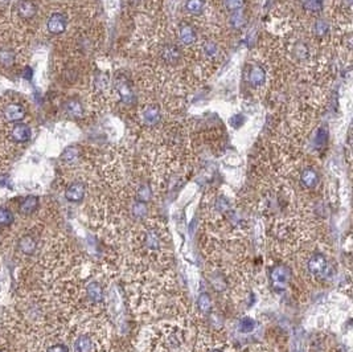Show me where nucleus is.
<instances>
[{"label":"nucleus","mask_w":353,"mask_h":352,"mask_svg":"<svg viewBox=\"0 0 353 352\" xmlns=\"http://www.w3.org/2000/svg\"><path fill=\"white\" fill-rule=\"evenodd\" d=\"M159 339L153 344L157 352H180L187 344V331L179 324H165L160 328Z\"/></svg>","instance_id":"f257e3e1"},{"label":"nucleus","mask_w":353,"mask_h":352,"mask_svg":"<svg viewBox=\"0 0 353 352\" xmlns=\"http://www.w3.org/2000/svg\"><path fill=\"white\" fill-rule=\"evenodd\" d=\"M306 269L311 278L323 279L329 273V264H328V260L323 254L315 253L309 257L308 261H307Z\"/></svg>","instance_id":"f03ea898"},{"label":"nucleus","mask_w":353,"mask_h":352,"mask_svg":"<svg viewBox=\"0 0 353 352\" xmlns=\"http://www.w3.org/2000/svg\"><path fill=\"white\" fill-rule=\"evenodd\" d=\"M74 352H101V341L93 334H81L73 344Z\"/></svg>","instance_id":"7ed1b4c3"},{"label":"nucleus","mask_w":353,"mask_h":352,"mask_svg":"<svg viewBox=\"0 0 353 352\" xmlns=\"http://www.w3.org/2000/svg\"><path fill=\"white\" fill-rule=\"evenodd\" d=\"M114 86L117 89L118 94H119L120 101L126 105H131L135 102V93L132 90L131 82L127 80L126 76L123 74H118L115 81H114Z\"/></svg>","instance_id":"20e7f679"},{"label":"nucleus","mask_w":353,"mask_h":352,"mask_svg":"<svg viewBox=\"0 0 353 352\" xmlns=\"http://www.w3.org/2000/svg\"><path fill=\"white\" fill-rule=\"evenodd\" d=\"M270 282L274 290L283 291L290 283V270L286 266H275L270 272Z\"/></svg>","instance_id":"39448f33"},{"label":"nucleus","mask_w":353,"mask_h":352,"mask_svg":"<svg viewBox=\"0 0 353 352\" xmlns=\"http://www.w3.org/2000/svg\"><path fill=\"white\" fill-rule=\"evenodd\" d=\"M32 136V131H31V127L26 123H15L14 127L11 130V139L15 142V143H26L28 140L31 139Z\"/></svg>","instance_id":"423d86ee"},{"label":"nucleus","mask_w":353,"mask_h":352,"mask_svg":"<svg viewBox=\"0 0 353 352\" xmlns=\"http://www.w3.org/2000/svg\"><path fill=\"white\" fill-rule=\"evenodd\" d=\"M85 194H86V187L81 182H74L66 188L65 198L70 203H80L84 200Z\"/></svg>","instance_id":"0eeeda50"},{"label":"nucleus","mask_w":353,"mask_h":352,"mask_svg":"<svg viewBox=\"0 0 353 352\" xmlns=\"http://www.w3.org/2000/svg\"><path fill=\"white\" fill-rule=\"evenodd\" d=\"M47 28L52 35H62L66 31V18L62 14L56 12L48 19Z\"/></svg>","instance_id":"6e6552de"},{"label":"nucleus","mask_w":353,"mask_h":352,"mask_svg":"<svg viewBox=\"0 0 353 352\" xmlns=\"http://www.w3.org/2000/svg\"><path fill=\"white\" fill-rule=\"evenodd\" d=\"M3 117L7 122H20L26 117V110L20 103H10L4 107Z\"/></svg>","instance_id":"1a4fd4ad"},{"label":"nucleus","mask_w":353,"mask_h":352,"mask_svg":"<svg viewBox=\"0 0 353 352\" xmlns=\"http://www.w3.org/2000/svg\"><path fill=\"white\" fill-rule=\"evenodd\" d=\"M142 118L143 122L147 126H156L161 121L160 109L155 106V105H148L147 107H144V110L142 113Z\"/></svg>","instance_id":"9d476101"},{"label":"nucleus","mask_w":353,"mask_h":352,"mask_svg":"<svg viewBox=\"0 0 353 352\" xmlns=\"http://www.w3.org/2000/svg\"><path fill=\"white\" fill-rule=\"evenodd\" d=\"M179 39L184 45L193 44L197 39L196 31L191 24H182L179 28Z\"/></svg>","instance_id":"9b49d317"},{"label":"nucleus","mask_w":353,"mask_h":352,"mask_svg":"<svg viewBox=\"0 0 353 352\" xmlns=\"http://www.w3.org/2000/svg\"><path fill=\"white\" fill-rule=\"evenodd\" d=\"M266 72L262 66L253 65L249 70V82L251 86H261L265 84Z\"/></svg>","instance_id":"f8f14e48"},{"label":"nucleus","mask_w":353,"mask_h":352,"mask_svg":"<svg viewBox=\"0 0 353 352\" xmlns=\"http://www.w3.org/2000/svg\"><path fill=\"white\" fill-rule=\"evenodd\" d=\"M161 57L167 64H176L182 57V51L176 45L168 44L161 51Z\"/></svg>","instance_id":"ddd939ff"},{"label":"nucleus","mask_w":353,"mask_h":352,"mask_svg":"<svg viewBox=\"0 0 353 352\" xmlns=\"http://www.w3.org/2000/svg\"><path fill=\"white\" fill-rule=\"evenodd\" d=\"M300 182L303 183V186L307 188H315L319 183V175L313 168L307 167L302 171L300 173Z\"/></svg>","instance_id":"4468645a"},{"label":"nucleus","mask_w":353,"mask_h":352,"mask_svg":"<svg viewBox=\"0 0 353 352\" xmlns=\"http://www.w3.org/2000/svg\"><path fill=\"white\" fill-rule=\"evenodd\" d=\"M86 297L91 302L99 303L103 299V289L101 287V285L98 282H95V281L89 283L86 286Z\"/></svg>","instance_id":"2eb2a0df"},{"label":"nucleus","mask_w":353,"mask_h":352,"mask_svg":"<svg viewBox=\"0 0 353 352\" xmlns=\"http://www.w3.org/2000/svg\"><path fill=\"white\" fill-rule=\"evenodd\" d=\"M64 109H65V113L68 115H70V117L78 118L84 115V106H82V103L78 99L72 98L69 101H66L65 105H64Z\"/></svg>","instance_id":"dca6fc26"},{"label":"nucleus","mask_w":353,"mask_h":352,"mask_svg":"<svg viewBox=\"0 0 353 352\" xmlns=\"http://www.w3.org/2000/svg\"><path fill=\"white\" fill-rule=\"evenodd\" d=\"M39 207V198L37 196H27L24 200H23L22 206H20V212L24 213V215H31Z\"/></svg>","instance_id":"f3484780"},{"label":"nucleus","mask_w":353,"mask_h":352,"mask_svg":"<svg viewBox=\"0 0 353 352\" xmlns=\"http://www.w3.org/2000/svg\"><path fill=\"white\" fill-rule=\"evenodd\" d=\"M36 11H37L36 6H35L32 2H30V0H24V2H22V3L19 4V14H20L22 18L24 19L33 18V16L36 15Z\"/></svg>","instance_id":"a211bd4d"},{"label":"nucleus","mask_w":353,"mask_h":352,"mask_svg":"<svg viewBox=\"0 0 353 352\" xmlns=\"http://www.w3.org/2000/svg\"><path fill=\"white\" fill-rule=\"evenodd\" d=\"M80 156V151L78 148L74 146H70L68 148L64 150V152L61 154V160L65 163H74Z\"/></svg>","instance_id":"6ab92c4d"},{"label":"nucleus","mask_w":353,"mask_h":352,"mask_svg":"<svg viewBox=\"0 0 353 352\" xmlns=\"http://www.w3.org/2000/svg\"><path fill=\"white\" fill-rule=\"evenodd\" d=\"M186 8L192 15H200L204 11V0H188Z\"/></svg>","instance_id":"aec40b11"},{"label":"nucleus","mask_w":353,"mask_h":352,"mask_svg":"<svg viewBox=\"0 0 353 352\" xmlns=\"http://www.w3.org/2000/svg\"><path fill=\"white\" fill-rule=\"evenodd\" d=\"M151 196H152V190H151V187H149V184L144 183L138 188V192H136V199H138V202L148 203Z\"/></svg>","instance_id":"412c9836"},{"label":"nucleus","mask_w":353,"mask_h":352,"mask_svg":"<svg viewBox=\"0 0 353 352\" xmlns=\"http://www.w3.org/2000/svg\"><path fill=\"white\" fill-rule=\"evenodd\" d=\"M20 249L24 254H32L36 249V242L32 237H24L20 241Z\"/></svg>","instance_id":"4be33fe9"},{"label":"nucleus","mask_w":353,"mask_h":352,"mask_svg":"<svg viewBox=\"0 0 353 352\" xmlns=\"http://www.w3.org/2000/svg\"><path fill=\"white\" fill-rule=\"evenodd\" d=\"M197 307L203 312H209L212 308V299L208 294H201L197 301Z\"/></svg>","instance_id":"5701e85b"},{"label":"nucleus","mask_w":353,"mask_h":352,"mask_svg":"<svg viewBox=\"0 0 353 352\" xmlns=\"http://www.w3.org/2000/svg\"><path fill=\"white\" fill-rule=\"evenodd\" d=\"M226 11L229 12H238L242 10L245 6V0H224Z\"/></svg>","instance_id":"b1692460"},{"label":"nucleus","mask_w":353,"mask_h":352,"mask_svg":"<svg viewBox=\"0 0 353 352\" xmlns=\"http://www.w3.org/2000/svg\"><path fill=\"white\" fill-rule=\"evenodd\" d=\"M328 140V130L325 127H320L317 130L316 136H315V144L317 148H321Z\"/></svg>","instance_id":"393cba45"},{"label":"nucleus","mask_w":353,"mask_h":352,"mask_svg":"<svg viewBox=\"0 0 353 352\" xmlns=\"http://www.w3.org/2000/svg\"><path fill=\"white\" fill-rule=\"evenodd\" d=\"M14 223V213L7 208H0V225H11Z\"/></svg>","instance_id":"a878e982"},{"label":"nucleus","mask_w":353,"mask_h":352,"mask_svg":"<svg viewBox=\"0 0 353 352\" xmlns=\"http://www.w3.org/2000/svg\"><path fill=\"white\" fill-rule=\"evenodd\" d=\"M15 63V55L11 51H0V64L6 66H11Z\"/></svg>","instance_id":"bb28decb"},{"label":"nucleus","mask_w":353,"mask_h":352,"mask_svg":"<svg viewBox=\"0 0 353 352\" xmlns=\"http://www.w3.org/2000/svg\"><path fill=\"white\" fill-rule=\"evenodd\" d=\"M303 6L306 10L311 12H319L321 10V3L323 0H302Z\"/></svg>","instance_id":"cd10ccee"},{"label":"nucleus","mask_w":353,"mask_h":352,"mask_svg":"<svg viewBox=\"0 0 353 352\" xmlns=\"http://www.w3.org/2000/svg\"><path fill=\"white\" fill-rule=\"evenodd\" d=\"M328 32V23L323 19H319L316 23H315V33L317 36H324L325 33Z\"/></svg>","instance_id":"c85d7f7f"},{"label":"nucleus","mask_w":353,"mask_h":352,"mask_svg":"<svg viewBox=\"0 0 353 352\" xmlns=\"http://www.w3.org/2000/svg\"><path fill=\"white\" fill-rule=\"evenodd\" d=\"M254 328L255 322L253 319H250V318H245V319L241 320L240 330L242 332H251V331H254Z\"/></svg>","instance_id":"c756f323"},{"label":"nucleus","mask_w":353,"mask_h":352,"mask_svg":"<svg viewBox=\"0 0 353 352\" xmlns=\"http://www.w3.org/2000/svg\"><path fill=\"white\" fill-rule=\"evenodd\" d=\"M230 24L233 26V28H241V27L245 24V20H244V16H242V14H240V11L236 12L233 16H232V20H230Z\"/></svg>","instance_id":"7c9ffc66"},{"label":"nucleus","mask_w":353,"mask_h":352,"mask_svg":"<svg viewBox=\"0 0 353 352\" xmlns=\"http://www.w3.org/2000/svg\"><path fill=\"white\" fill-rule=\"evenodd\" d=\"M204 51H205V53H207L209 57H215L216 55H217V45L213 43V41H208L207 44L204 45Z\"/></svg>","instance_id":"2f4dec72"},{"label":"nucleus","mask_w":353,"mask_h":352,"mask_svg":"<svg viewBox=\"0 0 353 352\" xmlns=\"http://www.w3.org/2000/svg\"><path fill=\"white\" fill-rule=\"evenodd\" d=\"M245 123V117L242 115V114H238V115H234L232 119H230V125L233 126V127L238 128L241 127V126Z\"/></svg>","instance_id":"473e14b6"},{"label":"nucleus","mask_w":353,"mask_h":352,"mask_svg":"<svg viewBox=\"0 0 353 352\" xmlns=\"http://www.w3.org/2000/svg\"><path fill=\"white\" fill-rule=\"evenodd\" d=\"M48 352H69V349L65 344H55L49 347Z\"/></svg>","instance_id":"72a5a7b5"},{"label":"nucleus","mask_w":353,"mask_h":352,"mask_svg":"<svg viewBox=\"0 0 353 352\" xmlns=\"http://www.w3.org/2000/svg\"><path fill=\"white\" fill-rule=\"evenodd\" d=\"M209 352H225V351L221 348H212V349H209Z\"/></svg>","instance_id":"f704fd0d"},{"label":"nucleus","mask_w":353,"mask_h":352,"mask_svg":"<svg viewBox=\"0 0 353 352\" xmlns=\"http://www.w3.org/2000/svg\"><path fill=\"white\" fill-rule=\"evenodd\" d=\"M128 2H130V3H139V2H142V0H128Z\"/></svg>","instance_id":"c9c22d12"}]
</instances>
